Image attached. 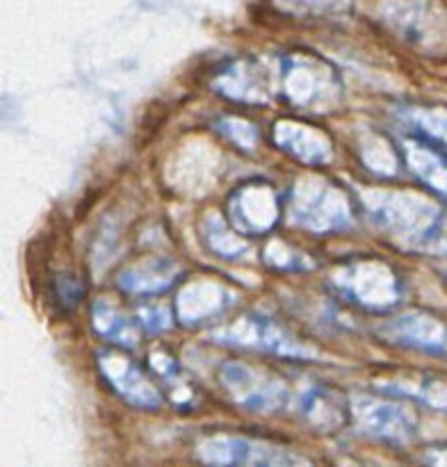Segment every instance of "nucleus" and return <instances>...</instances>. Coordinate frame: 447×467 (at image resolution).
<instances>
[{"label": "nucleus", "instance_id": "obj_23", "mask_svg": "<svg viewBox=\"0 0 447 467\" xmlns=\"http://www.w3.org/2000/svg\"><path fill=\"white\" fill-rule=\"evenodd\" d=\"M137 324L151 333L167 331L172 327V310L164 304H141L137 308Z\"/></svg>", "mask_w": 447, "mask_h": 467}, {"label": "nucleus", "instance_id": "obj_14", "mask_svg": "<svg viewBox=\"0 0 447 467\" xmlns=\"http://www.w3.org/2000/svg\"><path fill=\"white\" fill-rule=\"evenodd\" d=\"M274 141L286 153L310 167H322L331 160L333 146L322 130L299 121H281L274 126Z\"/></svg>", "mask_w": 447, "mask_h": 467}, {"label": "nucleus", "instance_id": "obj_2", "mask_svg": "<svg viewBox=\"0 0 447 467\" xmlns=\"http://www.w3.org/2000/svg\"><path fill=\"white\" fill-rule=\"evenodd\" d=\"M328 283L340 299L369 313H388L404 296L401 278L395 269L377 258H360L340 265Z\"/></svg>", "mask_w": 447, "mask_h": 467}, {"label": "nucleus", "instance_id": "obj_10", "mask_svg": "<svg viewBox=\"0 0 447 467\" xmlns=\"http://www.w3.org/2000/svg\"><path fill=\"white\" fill-rule=\"evenodd\" d=\"M222 383L228 395L244 409L255 413H274L287 404V388L281 379L263 374L242 363H228L222 368Z\"/></svg>", "mask_w": 447, "mask_h": 467}, {"label": "nucleus", "instance_id": "obj_15", "mask_svg": "<svg viewBox=\"0 0 447 467\" xmlns=\"http://www.w3.org/2000/svg\"><path fill=\"white\" fill-rule=\"evenodd\" d=\"M377 388L388 392V395L415 400L422 406H427V409L447 413V377L422 372H400L390 374L386 379H379Z\"/></svg>", "mask_w": 447, "mask_h": 467}, {"label": "nucleus", "instance_id": "obj_19", "mask_svg": "<svg viewBox=\"0 0 447 467\" xmlns=\"http://www.w3.org/2000/svg\"><path fill=\"white\" fill-rule=\"evenodd\" d=\"M178 276L181 269L176 267V263L167 258H153L119 274V287L128 295H158L173 285Z\"/></svg>", "mask_w": 447, "mask_h": 467}, {"label": "nucleus", "instance_id": "obj_25", "mask_svg": "<svg viewBox=\"0 0 447 467\" xmlns=\"http://www.w3.org/2000/svg\"><path fill=\"white\" fill-rule=\"evenodd\" d=\"M219 130L228 137L231 141H235L237 146H249L255 144V128L251 123L242 121V119H222L219 123Z\"/></svg>", "mask_w": 447, "mask_h": 467}, {"label": "nucleus", "instance_id": "obj_28", "mask_svg": "<svg viewBox=\"0 0 447 467\" xmlns=\"http://www.w3.org/2000/svg\"><path fill=\"white\" fill-rule=\"evenodd\" d=\"M422 461H424V463H429V465L447 467V442L427 447V451L422 454Z\"/></svg>", "mask_w": 447, "mask_h": 467}, {"label": "nucleus", "instance_id": "obj_12", "mask_svg": "<svg viewBox=\"0 0 447 467\" xmlns=\"http://www.w3.org/2000/svg\"><path fill=\"white\" fill-rule=\"evenodd\" d=\"M99 368L105 381L121 400H126L137 409H158L162 404V395L151 381L149 374L141 372L140 365L119 351H99Z\"/></svg>", "mask_w": 447, "mask_h": 467}, {"label": "nucleus", "instance_id": "obj_11", "mask_svg": "<svg viewBox=\"0 0 447 467\" xmlns=\"http://www.w3.org/2000/svg\"><path fill=\"white\" fill-rule=\"evenodd\" d=\"M386 342L447 360V322L427 310H406L379 328Z\"/></svg>", "mask_w": 447, "mask_h": 467}, {"label": "nucleus", "instance_id": "obj_27", "mask_svg": "<svg viewBox=\"0 0 447 467\" xmlns=\"http://www.w3.org/2000/svg\"><path fill=\"white\" fill-rule=\"evenodd\" d=\"M333 0H276V5H281L283 9H287V12H299V14H306V12H324V9L331 5Z\"/></svg>", "mask_w": 447, "mask_h": 467}, {"label": "nucleus", "instance_id": "obj_16", "mask_svg": "<svg viewBox=\"0 0 447 467\" xmlns=\"http://www.w3.org/2000/svg\"><path fill=\"white\" fill-rule=\"evenodd\" d=\"M296 409L310 427L324 433L338 431L349 424V401L324 386H313L301 392L296 400Z\"/></svg>", "mask_w": 447, "mask_h": 467}, {"label": "nucleus", "instance_id": "obj_17", "mask_svg": "<svg viewBox=\"0 0 447 467\" xmlns=\"http://www.w3.org/2000/svg\"><path fill=\"white\" fill-rule=\"evenodd\" d=\"M401 158L433 194L447 201V155L442 149L420 137H409L401 141Z\"/></svg>", "mask_w": 447, "mask_h": 467}, {"label": "nucleus", "instance_id": "obj_20", "mask_svg": "<svg viewBox=\"0 0 447 467\" xmlns=\"http://www.w3.org/2000/svg\"><path fill=\"white\" fill-rule=\"evenodd\" d=\"M400 119L411 132H415V137L438 146V149H447V108L411 105V108L401 109Z\"/></svg>", "mask_w": 447, "mask_h": 467}, {"label": "nucleus", "instance_id": "obj_4", "mask_svg": "<svg viewBox=\"0 0 447 467\" xmlns=\"http://www.w3.org/2000/svg\"><path fill=\"white\" fill-rule=\"evenodd\" d=\"M381 16L395 35L420 50L447 48V9L438 0H383Z\"/></svg>", "mask_w": 447, "mask_h": 467}, {"label": "nucleus", "instance_id": "obj_13", "mask_svg": "<svg viewBox=\"0 0 447 467\" xmlns=\"http://www.w3.org/2000/svg\"><path fill=\"white\" fill-rule=\"evenodd\" d=\"M278 196L272 185L263 181L246 182L228 201V217L233 226L246 235L267 233L278 222Z\"/></svg>", "mask_w": 447, "mask_h": 467}, {"label": "nucleus", "instance_id": "obj_18", "mask_svg": "<svg viewBox=\"0 0 447 467\" xmlns=\"http://www.w3.org/2000/svg\"><path fill=\"white\" fill-rule=\"evenodd\" d=\"M231 301V292L222 283L194 281L181 290L176 299L178 317L182 324H201L224 313Z\"/></svg>", "mask_w": 447, "mask_h": 467}, {"label": "nucleus", "instance_id": "obj_21", "mask_svg": "<svg viewBox=\"0 0 447 467\" xmlns=\"http://www.w3.org/2000/svg\"><path fill=\"white\" fill-rule=\"evenodd\" d=\"M91 319H94L96 333L103 336L105 340L114 342L117 347H121V349H130V347H137V342H140L137 322L126 317L121 310L109 306L108 301H99V304L94 306Z\"/></svg>", "mask_w": 447, "mask_h": 467}, {"label": "nucleus", "instance_id": "obj_26", "mask_svg": "<svg viewBox=\"0 0 447 467\" xmlns=\"http://www.w3.org/2000/svg\"><path fill=\"white\" fill-rule=\"evenodd\" d=\"M55 290H57V299L59 304L67 306V308H71V306H76L78 301L85 296V287H82V283L78 281L76 276H59L57 285H55Z\"/></svg>", "mask_w": 447, "mask_h": 467}, {"label": "nucleus", "instance_id": "obj_9", "mask_svg": "<svg viewBox=\"0 0 447 467\" xmlns=\"http://www.w3.org/2000/svg\"><path fill=\"white\" fill-rule=\"evenodd\" d=\"M199 459L210 465H265V467H287L306 465L308 461L299 454L269 445L263 441L237 436H210L196 450Z\"/></svg>", "mask_w": 447, "mask_h": 467}, {"label": "nucleus", "instance_id": "obj_29", "mask_svg": "<svg viewBox=\"0 0 447 467\" xmlns=\"http://www.w3.org/2000/svg\"><path fill=\"white\" fill-rule=\"evenodd\" d=\"M441 272H442V276L447 278V260H445V265H442V269H441Z\"/></svg>", "mask_w": 447, "mask_h": 467}, {"label": "nucleus", "instance_id": "obj_24", "mask_svg": "<svg viewBox=\"0 0 447 467\" xmlns=\"http://www.w3.org/2000/svg\"><path fill=\"white\" fill-rule=\"evenodd\" d=\"M269 254H276V258H265L267 260V265H272V267L276 269H308L310 267V260L306 258L304 254H296V251H290L287 246L283 244H269L267 246Z\"/></svg>", "mask_w": 447, "mask_h": 467}, {"label": "nucleus", "instance_id": "obj_3", "mask_svg": "<svg viewBox=\"0 0 447 467\" xmlns=\"http://www.w3.org/2000/svg\"><path fill=\"white\" fill-rule=\"evenodd\" d=\"M281 94L295 108L324 112L340 99V78L331 64L308 53L281 57Z\"/></svg>", "mask_w": 447, "mask_h": 467}, {"label": "nucleus", "instance_id": "obj_5", "mask_svg": "<svg viewBox=\"0 0 447 467\" xmlns=\"http://www.w3.org/2000/svg\"><path fill=\"white\" fill-rule=\"evenodd\" d=\"M290 219L310 233H331L351 223V203L342 190L324 181H301L290 194Z\"/></svg>", "mask_w": 447, "mask_h": 467}, {"label": "nucleus", "instance_id": "obj_6", "mask_svg": "<svg viewBox=\"0 0 447 467\" xmlns=\"http://www.w3.org/2000/svg\"><path fill=\"white\" fill-rule=\"evenodd\" d=\"M349 424L363 436L390 445H409L418 433V420L413 410L401 401L386 400V397H351Z\"/></svg>", "mask_w": 447, "mask_h": 467}, {"label": "nucleus", "instance_id": "obj_7", "mask_svg": "<svg viewBox=\"0 0 447 467\" xmlns=\"http://www.w3.org/2000/svg\"><path fill=\"white\" fill-rule=\"evenodd\" d=\"M213 337H217L224 345L265 351V354L283 356V358L315 360V356H317V349H310L281 324L258 313H249L235 319L222 331H214Z\"/></svg>", "mask_w": 447, "mask_h": 467}, {"label": "nucleus", "instance_id": "obj_8", "mask_svg": "<svg viewBox=\"0 0 447 467\" xmlns=\"http://www.w3.org/2000/svg\"><path fill=\"white\" fill-rule=\"evenodd\" d=\"M214 89L246 105H267L281 94V57H246L228 64L214 80Z\"/></svg>", "mask_w": 447, "mask_h": 467}, {"label": "nucleus", "instance_id": "obj_22", "mask_svg": "<svg viewBox=\"0 0 447 467\" xmlns=\"http://www.w3.org/2000/svg\"><path fill=\"white\" fill-rule=\"evenodd\" d=\"M205 237H208L210 246H213L217 254L226 255V258H233V255H237L244 249V244L233 235L231 228L224 226L222 219L217 217L208 219V223H205Z\"/></svg>", "mask_w": 447, "mask_h": 467}, {"label": "nucleus", "instance_id": "obj_1", "mask_svg": "<svg viewBox=\"0 0 447 467\" xmlns=\"http://www.w3.org/2000/svg\"><path fill=\"white\" fill-rule=\"evenodd\" d=\"M369 214L397 246L420 254H447V213L418 192H372Z\"/></svg>", "mask_w": 447, "mask_h": 467}]
</instances>
